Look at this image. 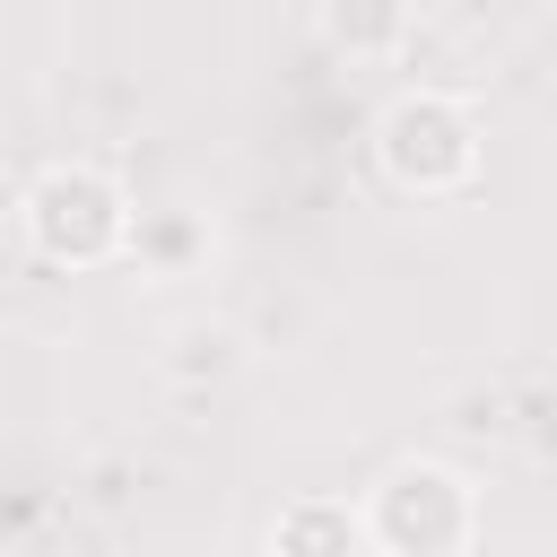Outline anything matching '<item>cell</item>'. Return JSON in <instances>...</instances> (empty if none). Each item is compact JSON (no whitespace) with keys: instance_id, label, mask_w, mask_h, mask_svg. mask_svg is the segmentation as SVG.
Returning a JSON list of instances; mask_svg holds the SVG:
<instances>
[{"instance_id":"5","label":"cell","mask_w":557,"mask_h":557,"mask_svg":"<svg viewBox=\"0 0 557 557\" xmlns=\"http://www.w3.org/2000/svg\"><path fill=\"white\" fill-rule=\"evenodd\" d=\"M331 35L339 44H383V35H400V17L392 9H366V17H331Z\"/></svg>"},{"instance_id":"3","label":"cell","mask_w":557,"mask_h":557,"mask_svg":"<svg viewBox=\"0 0 557 557\" xmlns=\"http://www.w3.org/2000/svg\"><path fill=\"white\" fill-rule=\"evenodd\" d=\"M479 531V496L453 461H392L366 496L374 557H461Z\"/></svg>"},{"instance_id":"4","label":"cell","mask_w":557,"mask_h":557,"mask_svg":"<svg viewBox=\"0 0 557 557\" xmlns=\"http://www.w3.org/2000/svg\"><path fill=\"white\" fill-rule=\"evenodd\" d=\"M270 557H374L366 505H348V496H296V505H278Z\"/></svg>"},{"instance_id":"1","label":"cell","mask_w":557,"mask_h":557,"mask_svg":"<svg viewBox=\"0 0 557 557\" xmlns=\"http://www.w3.org/2000/svg\"><path fill=\"white\" fill-rule=\"evenodd\" d=\"M17 226H26L35 261H52V270H96V261H113V252L131 244V191H122L104 165L61 157V165H44V174L26 183Z\"/></svg>"},{"instance_id":"2","label":"cell","mask_w":557,"mask_h":557,"mask_svg":"<svg viewBox=\"0 0 557 557\" xmlns=\"http://www.w3.org/2000/svg\"><path fill=\"white\" fill-rule=\"evenodd\" d=\"M374 165L418 191V200H444L479 174V113L444 87H400L383 113H374Z\"/></svg>"}]
</instances>
